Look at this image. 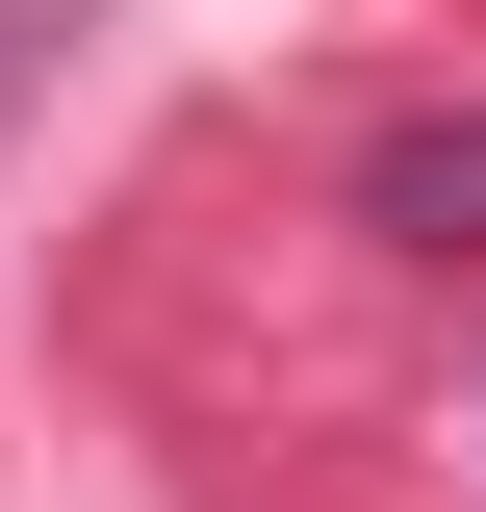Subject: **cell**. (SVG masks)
Masks as SVG:
<instances>
[{
  "label": "cell",
  "mask_w": 486,
  "mask_h": 512,
  "mask_svg": "<svg viewBox=\"0 0 486 512\" xmlns=\"http://www.w3.org/2000/svg\"><path fill=\"white\" fill-rule=\"evenodd\" d=\"M359 231L461 282V256H486V103H410V128H359Z\"/></svg>",
  "instance_id": "1"
},
{
  "label": "cell",
  "mask_w": 486,
  "mask_h": 512,
  "mask_svg": "<svg viewBox=\"0 0 486 512\" xmlns=\"http://www.w3.org/2000/svg\"><path fill=\"white\" fill-rule=\"evenodd\" d=\"M77 26H103V0H0V128H26V103L77 77Z\"/></svg>",
  "instance_id": "2"
}]
</instances>
